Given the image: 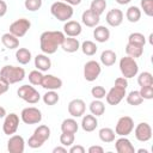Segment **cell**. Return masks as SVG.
Listing matches in <instances>:
<instances>
[{
	"label": "cell",
	"instance_id": "33",
	"mask_svg": "<svg viewBox=\"0 0 153 153\" xmlns=\"http://www.w3.org/2000/svg\"><path fill=\"white\" fill-rule=\"evenodd\" d=\"M126 53H127L128 56H130L133 59H137L143 54V47L135 45V44H131V43H127Z\"/></svg>",
	"mask_w": 153,
	"mask_h": 153
},
{
	"label": "cell",
	"instance_id": "16",
	"mask_svg": "<svg viewBox=\"0 0 153 153\" xmlns=\"http://www.w3.org/2000/svg\"><path fill=\"white\" fill-rule=\"evenodd\" d=\"M105 20L106 23L112 26V27H116V26H120L123 22V12L120 10V8H111L106 16H105Z\"/></svg>",
	"mask_w": 153,
	"mask_h": 153
},
{
	"label": "cell",
	"instance_id": "30",
	"mask_svg": "<svg viewBox=\"0 0 153 153\" xmlns=\"http://www.w3.org/2000/svg\"><path fill=\"white\" fill-rule=\"evenodd\" d=\"M98 135H99V139L105 142V143H109V142H114L115 141V136H116V133L115 130H112L111 128H108V127H104L102 129H99L98 131Z\"/></svg>",
	"mask_w": 153,
	"mask_h": 153
},
{
	"label": "cell",
	"instance_id": "24",
	"mask_svg": "<svg viewBox=\"0 0 153 153\" xmlns=\"http://www.w3.org/2000/svg\"><path fill=\"white\" fill-rule=\"evenodd\" d=\"M1 43L7 49H17L19 47V39L11 32H6L1 36Z\"/></svg>",
	"mask_w": 153,
	"mask_h": 153
},
{
	"label": "cell",
	"instance_id": "25",
	"mask_svg": "<svg viewBox=\"0 0 153 153\" xmlns=\"http://www.w3.org/2000/svg\"><path fill=\"white\" fill-rule=\"evenodd\" d=\"M32 135H33L37 140H39L42 143H44V142L50 137V128H49L48 126L41 124V126H38V127L35 129V131H33Z\"/></svg>",
	"mask_w": 153,
	"mask_h": 153
},
{
	"label": "cell",
	"instance_id": "38",
	"mask_svg": "<svg viewBox=\"0 0 153 153\" xmlns=\"http://www.w3.org/2000/svg\"><path fill=\"white\" fill-rule=\"evenodd\" d=\"M137 84L141 86H151L153 85V75L149 72H142L137 76Z\"/></svg>",
	"mask_w": 153,
	"mask_h": 153
},
{
	"label": "cell",
	"instance_id": "18",
	"mask_svg": "<svg viewBox=\"0 0 153 153\" xmlns=\"http://www.w3.org/2000/svg\"><path fill=\"white\" fill-rule=\"evenodd\" d=\"M115 148L117 153H135V148L133 143L126 136H121L115 141Z\"/></svg>",
	"mask_w": 153,
	"mask_h": 153
},
{
	"label": "cell",
	"instance_id": "1",
	"mask_svg": "<svg viewBox=\"0 0 153 153\" xmlns=\"http://www.w3.org/2000/svg\"><path fill=\"white\" fill-rule=\"evenodd\" d=\"M66 35L62 31H44L39 36V48L43 54L51 55L63 42Z\"/></svg>",
	"mask_w": 153,
	"mask_h": 153
},
{
	"label": "cell",
	"instance_id": "35",
	"mask_svg": "<svg viewBox=\"0 0 153 153\" xmlns=\"http://www.w3.org/2000/svg\"><path fill=\"white\" fill-rule=\"evenodd\" d=\"M128 43H131V44H135V45H140V47H145L146 37L141 32H131L128 36Z\"/></svg>",
	"mask_w": 153,
	"mask_h": 153
},
{
	"label": "cell",
	"instance_id": "23",
	"mask_svg": "<svg viewBox=\"0 0 153 153\" xmlns=\"http://www.w3.org/2000/svg\"><path fill=\"white\" fill-rule=\"evenodd\" d=\"M93 37L99 43L108 42L109 38H110V31L106 26L97 25V26H94V30H93Z\"/></svg>",
	"mask_w": 153,
	"mask_h": 153
},
{
	"label": "cell",
	"instance_id": "3",
	"mask_svg": "<svg viewBox=\"0 0 153 153\" xmlns=\"http://www.w3.org/2000/svg\"><path fill=\"white\" fill-rule=\"evenodd\" d=\"M50 13L60 22H67L73 17L74 10L71 5L63 1H55L50 6Z\"/></svg>",
	"mask_w": 153,
	"mask_h": 153
},
{
	"label": "cell",
	"instance_id": "39",
	"mask_svg": "<svg viewBox=\"0 0 153 153\" xmlns=\"http://www.w3.org/2000/svg\"><path fill=\"white\" fill-rule=\"evenodd\" d=\"M42 78H43V74L41 71L38 69H35V71H31L29 73V81L31 85H41V81H42Z\"/></svg>",
	"mask_w": 153,
	"mask_h": 153
},
{
	"label": "cell",
	"instance_id": "11",
	"mask_svg": "<svg viewBox=\"0 0 153 153\" xmlns=\"http://www.w3.org/2000/svg\"><path fill=\"white\" fill-rule=\"evenodd\" d=\"M126 88H122V87H118V86H112L109 92H106L105 94V99H106V103L110 104V105H117L121 103V100L124 98L126 96Z\"/></svg>",
	"mask_w": 153,
	"mask_h": 153
},
{
	"label": "cell",
	"instance_id": "19",
	"mask_svg": "<svg viewBox=\"0 0 153 153\" xmlns=\"http://www.w3.org/2000/svg\"><path fill=\"white\" fill-rule=\"evenodd\" d=\"M100 20V16H98L97 13H94L92 10H86L82 12L81 14V22L84 25L88 26V27H94L99 24Z\"/></svg>",
	"mask_w": 153,
	"mask_h": 153
},
{
	"label": "cell",
	"instance_id": "7",
	"mask_svg": "<svg viewBox=\"0 0 153 153\" xmlns=\"http://www.w3.org/2000/svg\"><path fill=\"white\" fill-rule=\"evenodd\" d=\"M31 27V22L26 18H19L17 20H14L11 25H10V32L12 35H14L16 37L20 38L23 36L26 35V32L29 31V29Z\"/></svg>",
	"mask_w": 153,
	"mask_h": 153
},
{
	"label": "cell",
	"instance_id": "32",
	"mask_svg": "<svg viewBox=\"0 0 153 153\" xmlns=\"http://www.w3.org/2000/svg\"><path fill=\"white\" fill-rule=\"evenodd\" d=\"M126 96H127V97H126V100H127V103H128L129 105L137 106V105L142 104V102H143V98L141 97L140 92L136 91V90L130 91V92H129L128 94H126Z\"/></svg>",
	"mask_w": 153,
	"mask_h": 153
},
{
	"label": "cell",
	"instance_id": "46",
	"mask_svg": "<svg viewBox=\"0 0 153 153\" xmlns=\"http://www.w3.org/2000/svg\"><path fill=\"white\" fill-rule=\"evenodd\" d=\"M115 86H118V87H122V88H126L128 87V79L124 78V76H118L115 79Z\"/></svg>",
	"mask_w": 153,
	"mask_h": 153
},
{
	"label": "cell",
	"instance_id": "43",
	"mask_svg": "<svg viewBox=\"0 0 153 153\" xmlns=\"http://www.w3.org/2000/svg\"><path fill=\"white\" fill-rule=\"evenodd\" d=\"M91 94L94 99H103V98H105L106 91L103 86H93L91 88Z\"/></svg>",
	"mask_w": 153,
	"mask_h": 153
},
{
	"label": "cell",
	"instance_id": "42",
	"mask_svg": "<svg viewBox=\"0 0 153 153\" xmlns=\"http://www.w3.org/2000/svg\"><path fill=\"white\" fill-rule=\"evenodd\" d=\"M140 6L146 16L148 17L153 16V0H140Z\"/></svg>",
	"mask_w": 153,
	"mask_h": 153
},
{
	"label": "cell",
	"instance_id": "49",
	"mask_svg": "<svg viewBox=\"0 0 153 153\" xmlns=\"http://www.w3.org/2000/svg\"><path fill=\"white\" fill-rule=\"evenodd\" d=\"M104 148L102 146H91L88 147V153H103Z\"/></svg>",
	"mask_w": 153,
	"mask_h": 153
},
{
	"label": "cell",
	"instance_id": "10",
	"mask_svg": "<svg viewBox=\"0 0 153 153\" xmlns=\"http://www.w3.org/2000/svg\"><path fill=\"white\" fill-rule=\"evenodd\" d=\"M18 127H19V116L14 112H11V114H6L5 116V120H4V123H2V130L6 135L11 136L13 134H16V131L18 130Z\"/></svg>",
	"mask_w": 153,
	"mask_h": 153
},
{
	"label": "cell",
	"instance_id": "15",
	"mask_svg": "<svg viewBox=\"0 0 153 153\" xmlns=\"http://www.w3.org/2000/svg\"><path fill=\"white\" fill-rule=\"evenodd\" d=\"M41 86L45 90H59L62 87V80L59 76H55L53 74H45L42 78L41 81Z\"/></svg>",
	"mask_w": 153,
	"mask_h": 153
},
{
	"label": "cell",
	"instance_id": "34",
	"mask_svg": "<svg viewBox=\"0 0 153 153\" xmlns=\"http://www.w3.org/2000/svg\"><path fill=\"white\" fill-rule=\"evenodd\" d=\"M80 48H81V51L87 56H93L98 50L97 44L94 42H92V41H84L81 43Z\"/></svg>",
	"mask_w": 153,
	"mask_h": 153
},
{
	"label": "cell",
	"instance_id": "36",
	"mask_svg": "<svg viewBox=\"0 0 153 153\" xmlns=\"http://www.w3.org/2000/svg\"><path fill=\"white\" fill-rule=\"evenodd\" d=\"M43 102H44V104H47V105H55L57 102H59V99H60V97H59V94H57V92L56 91H54V90H48L44 94H43Z\"/></svg>",
	"mask_w": 153,
	"mask_h": 153
},
{
	"label": "cell",
	"instance_id": "45",
	"mask_svg": "<svg viewBox=\"0 0 153 153\" xmlns=\"http://www.w3.org/2000/svg\"><path fill=\"white\" fill-rule=\"evenodd\" d=\"M27 145H29V147L30 148H39V147H42L43 146V143L39 141V140H37L33 135H31L30 137H29V140H27Z\"/></svg>",
	"mask_w": 153,
	"mask_h": 153
},
{
	"label": "cell",
	"instance_id": "22",
	"mask_svg": "<svg viewBox=\"0 0 153 153\" xmlns=\"http://www.w3.org/2000/svg\"><path fill=\"white\" fill-rule=\"evenodd\" d=\"M80 124H81L82 130H85L87 133H91V131L96 130V128L98 127V121H97V117L91 114V115L82 116V120H81Z\"/></svg>",
	"mask_w": 153,
	"mask_h": 153
},
{
	"label": "cell",
	"instance_id": "52",
	"mask_svg": "<svg viewBox=\"0 0 153 153\" xmlns=\"http://www.w3.org/2000/svg\"><path fill=\"white\" fill-rule=\"evenodd\" d=\"M59 1H63L71 6H75V5H79L81 2V0H59Z\"/></svg>",
	"mask_w": 153,
	"mask_h": 153
},
{
	"label": "cell",
	"instance_id": "26",
	"mask_svg": "<svg viewBox=\"0 0 153 153\" xmlns=\"http://www.w3.org/2000/svg\"><path fill=\"white\" fill-rule=\"evenodd\" d=\"M116 59H117L116 53L114 50H110V49H106V50L102 51V54H100V62H102V65H104L106 67L115 65Z\"/></svg>",
	"mask_w": 153,
	"mask_h": 153
},
{
	"label": "cell",
	"instance_id": "44",
	"mask_svg": "<svg viewBox=\"0 0 153 153\" xmlns=\"http://www.w3.org/2000/svg\"><path fill=\"white\" fill-rule=\"evenodd\" d=\"M139 92H140V94H141V97L143 99H147V100L153 99V85H151V86H141Z\"/></svg>",
	"mask_w": 153,
	"mask_h": 153
},
{
	"label": "cell",
	"instance_id": "6",
	"mask_svg": "<svg viewBox=\"0 0 153 153\" xmlns=\"http://www.w3.org/2000/svg\"><path fill=\"white\" fill-rule=\"evenodd\" d=\"M20 120L25 124H37L42 121V112L35 106H27L22 110Z\"/></svg>",
	"mask_w": 153,
	"mask_h": 153
},
{
	"label": "cell",
	"instance_id": "31",
	"mask_svg": "<svg viewBox=\"0 0 153 153\" xmlns=\"http://www.w3.org/2000/svg\"><path fill=\"white\" fill-rule=\"evenodd\" d=\"M126 18L130 23H137L141 18V10L137 6H129L126 11Z\"/></svg>",
	"mask_w": 153,
	"mask_h": 153
},
{
	"label": "cell",
	"instance_id": "37",
	"mask_svg": "<svg viewBox=\"0 0 153 153\" xmlns=\"http://www.w3.org/2000/svg\"><path fill=\"white\" fill-rule=\"evenodd\" d=\"M106 8V1L105 0H92L90 5V10H92L98 16H102Z\"/></svg>",
	"mask_w": 153,
	"mask_h": 153
},
{
	"label": "cell",
	"instance_id": "54",
	"mask_svg": "<svg viewBox=\"0 0 153 153\" xmlns=\"http://www.w3.org/2000/svg\"><path fill=\"white\" fill-rule=\"evenodd\" d=\"M5 116H6V109L2 108V106H0V118H2Z\"/></svg>",
	"mask_w": 153,
	"mask_h": 153
},
{
	"label": "cell",
	"instance_id": "8",
	"mask_svg": "<svg viewBox=\"0 0 153 153\" xmlns=\"http://www.w3.org/2000/svg\"><path fill=\"white\" fill-rule=\"evenodd\" d=\"M102 72L100 63L96 60H90L84 65V78L86 81H94Z\"/></svg>",
	"mask_w": 153,
	"mask_h": 153
},
{
	"label": "cell",
	"instance_id": "51",
	"mask_svg": "<svg viewBox=\"0 0 153 153\" xmlns=\"http://www.w3.org/2000/svg\"><path fill=\"white\" fill-rule=\"evenodd\" d=\"M53 153H67V147H65V146H57V147H55L54 149H53Z\"/></svg>",
	"mask_w": 153,
	"mask_h": 153
},
{
	"label": "cell",
	"instance_id": "53",
	"mask_svg": "<svg viewBox=\"0 0 153 153\" xmlns=\"http://www.w3.org/2000/svg\"><path fill=\"white\" fill-rule=\"evenodd\" d=\"M117 4H120V5H128L131 0H115Z\"/></svg>",
	"mask_w": 153,
	"mask_h": 153
},
{
	"label": "cell",
	"instance_id": "2",
	"mask_svg": "<svg viewBox=\"0 0 153 153\" xmlns=\"http://www.w3.org/2000/svg\"><path fill=\"white\" fill-rule=\"evenodd\" d=\"M0 76L6 82H8V85L17 84V82L24 80V78H25V69L23 67L6 65V66H4L0 69Z\"/></svg>",
	"mask_w": 153,
	"mask_h": 153
},
{
	"label": "cell",
	"instance_id": "29",
	"mask_svg": "<svg viewBox=\"0 0 153 153\" xmlns=\"http://www.w3.org/2000/svg\"><path fill=\"white\" fill-rule=\"evenodd\" d=\"M90 111L96 117L102 116L105 112V104L102 102V99H94L90 103Z\"/></svg>",
	"mask_w": 153,
	"mask_h": 153
},
{
	"label": "cell",
	"instance_id": "47",
	"mask_svg": "<svg viewBox=\"0 0 153 153\" xmlns=\"http://www.w3.org/2000/svg\"><path fill=\"white\" fill-rule=\"evenodd\" d=\"M69 153H85V148L81 145H72L69 147Z\"/></svg>",
	"mask_w": 153,
	"mask_h": 153
},
{
	"label": "cell",
	"instance_id": "48",
	"mask_svg": "<svg viewBox=\"0 0 153 153\" xmlns=\"http://www.w3.org/2000/svg\"><path fill=\"white\" fill-rule=\"evenodd\" d=\"M8 82H6L1 76H0V96L1 94H4V93H6L7 91H8Z\"/></svg>",
	"mask_w": 153,
	"mask_h": 153
},
{
	"label": "cell",
	"instance_id": "21",
	"mask_svg": "<svg viewBox=\"0 0 153 153\" xmlns=\"http://www.w3.org/2000/svg\"><path fill=\"white\" fill-rule=\"evenodd\" d=\"M60 47L66 53H75V51H78L80 49V42L76 38H74V37L66 36Z\"/></svg>",
	"mask_w": 153,
	"mask_h": 153
},
{
	"label": "cell",
	"instance_id": "17",
	"mask_svg": "<svg viewBox=\"0 0 153 153\" xmlns=\"http://www.w3.org/2000/svg\"><path fill=\"white\" fill-rule=\"evenodd\" d=\"M82 31L81 24L76 20H67L63 25V33L68 37H78Z\"/></svg>",
	"mask_w": 153,
	"mask_h": 153
},
{
	"label": "cell",
	"instance_id": "40",
	"mask_svg": "<svg viewBox=\"0 0 153 153\" xmlns=\"http://www.w3.org/2000/svg\"><path fill=\"white\" fill-rule=\"evenodd\" d=\"M74 140H75V136L72 133H62L60 135V143L65 147H71L74 143Z\"/></svg>",
	"mask_w": 153,
	"mask_h": 153
},
{
	"label": "cell",
	"instance_id": "14",
	"mask_svg": "<svg viewBox=\"0 0 153 153\" xmlns=\"http://www.w3.org/2000/svg\"><path fill=\"white\" fill-rule=\"evenodd\" d=\"M85 110H86V104L82 99L75 98L68 103V114L74 118L81 117L85 114Z\"/></svg>",
	"mask_w": 153,
	"mask_h": 153
},
{
	"label": "cell",
	"instance_id": "13",
	"mask_svg": "<svg viewBox=\"0 0 153 153\" xmlns=\"http://www.w3.org/2000/svg\"><path fill=\"white\" fill-rule=\"evenodd\" d=\"M7 151L10 153H23L25 151V140L20 135H11L7 141Z\"/></svg>",
	"mask_w": 153,
	"mask_h": 153
},
{
	"label": "cell",
	"instance_id": "50",
	"mask_svg": "<svg viewBox=\"0 0 153 153\" xmlns=\"http://www.w3.org/2000/svg\"><path fill=\"white\" fill-rule=\"evenodd\" d=\"M7 13V4L4 0H0V17H4Z\"/></svg>",
	"mask_w": 153,
	"mask_h": 153
},
{
	"label": "cell",
	"instance_id": "4",
	"mask_svg": "<svg viewBox=\"0 0 153 153\" xmlns=\"http://www.w3.org/2000/svg\"><path fill=\"white\" fill-rule=\"evenodd\" d=\"M120 71L122 73V76L130 79V78L136 76L139 72V65L135 59L127 55L120 60Z\"/></svg>",
	"mask_w": 153,
	"mask_h": 153
},
{
	"label": "cell",
	"instance_id": "55",
	"mask_svg": "<svg viewBox=\"0 0 153 153\" xmlns=\"http://www.w3.org/2000/svg\"><path fill=\"white\" fill-rule=\"evenodd\" d=\"M137 153H148V151L143 149V148H140V149H137Z\"/></svg>",
	"mask_w": 153,
	"mask_h": 153
},
{
	"label": "cell",
	"instance_id": "41",
	"mask_svg": "<svg viewBox=\"0 0 153 153\" xmlns=\"http://www.w3.org/2000/svg\"><path fill=\"white\" fill-rule=\"evenodd\" d=\"M24 6L30 12H36L42 7V0H25Z\"/></svg>",
	"mask_w": 153,
	"mask_h": 153
},
{
	"label": "cell",
	"instance_id": "5",
	"mask_svg": "<svg viewBox=\"0 0 153 153\" xmlns=\"http://www.w3.org/2000/svg\"><path fill=\"white\" fill-rule=\"evenodd\" d=\"M17 94L20 99H23L24 102H26L29 104H36L41 99L39 92L31 85H22L18 88Z\"/></svg>",
	"mask_w": 153,
	"mask_h": 153
},
{
	"label": "cell",
	"instance_id": "9",
	"mask_svg": "<svg viewBox=\"0 0 153 153\" xmlns=\"http://www.w3.org/2000/svg\"><path fill=\"white\" fill-rule=\"evenodd\" d=\"M134 129V121L129 116H122L118 118L116 127H115V133L116 135L120 136H128Z\"/></svg>",
	"mask_w": 153,
	"mask_h": 153
},
{
	"label": "cell",
	"instance_id": "28",
	"mask_svg": "<svg viewBox=\"0 0 153 153\" xmlns=\"http://www.w3.org/2000/svg\"><path fill=\"white\" fill-rule=\"evenodd\" d=\"M16 59L17 61L20 63V65H27L31 59H32V55H31V51L26 48H18L17 51H16Z\"/></svg>",
	"mask_w": 153,
	"mask_h": 153
},
{
	"label": "cell",
	"instance_id": "27",
	"mask_svg": "<svg viewBox=\"0 0 153 153\" xmlns=\"http://www.w3.org/2000/svg\"><path fill=\"white\" fill-rule=\"evenodd\" d=\"M79 129V124L78 122L73 118H66L62 121L61 123V130L62 133H72V134H75Z\"/></svg>",
	"mask_w": 153,
	"mask_h": 153
},
{
	"label": "cell",
	"instance_id": "12",
	"mask_svg": "<svg viewBox=\"0 0 153 153\" xmlns=\"http://www.w3.org/2000/svg\"><path fill=\"white\" fill-rule=\"evenodd\" d=\"M134 130V135L137 141L140 142H147L152 137V128L147 122H141L139 123Z\"/></svg>",
	"mask_w": 153,
	"mask_h": 153
},
{
	"label": "cell",
	"instance_id": "20",
	"mask_svg": "<svg viewBox=\"0 0 153 153\" xmlns=\"http://www.w3.org/2000/svg\"><path fill=\"white\" fill-rule=\"evenodd\" d=\"M35 67L41 72H47L51 67V60L47 54H38L35 56Z\"/></svg>",
	"mask_w": 153,
	"mask_h": 153
}]
</instances>
